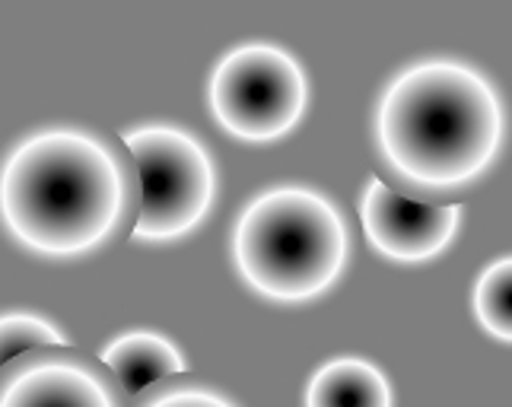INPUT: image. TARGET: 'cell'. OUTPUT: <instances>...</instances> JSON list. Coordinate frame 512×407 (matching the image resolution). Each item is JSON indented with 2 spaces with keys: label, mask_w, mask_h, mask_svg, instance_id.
<instances>
[{
  "label": "cell",
  "mask_w": 512,
  "mask_h": 407,
  "mask_svg": "<svg viewBox=\"0 0 512 407\" xmlns=\"http://www.w3.org/2000/svg\"><path fill=\"white\" fill-rule=\"evenodd\" d=\"M140 179L125 140L80 125L26 134L0 163V223L29 252L77 258L128 239Z\"/></svg>",
  "instance_id": "6da1fadb"
},
{
  "label": "cell",
  "mask_w": 512,
  "mask_h": 407,
  "mask_svg": "<svg viewBox=\"0 0 512 407\" xmlns=\"http://www.w3.org/2000/svg\"><path fill=\"white\" fill-rule=\"evenodd\" d=\"M382 159L414 188H458L490 166L503 105L484 74L458 61L414 64L385 86L376 109Z\"/></svg>",
  "instance_id": "7a4b0ae2"
},
{
  "label": "cell",
  "mask_w": 512,
  "mask_h": 407,
  "mask_svg": "<svg viewBox=\"0 0 512 407\" xmlns=\"http://www.w3.org/2000/svg\"><path fill=\"white\" fill-rule=\"evenodd\" d=\"M347 226L325 194L284 185L242 207L233 258L252 290L280 303H303L328 290L347 261Z\"/></svg>",
  "instance_id": "3957f363"
},
{
  "label": "cell",
  "mask_w": 512,
  "mask_h": 407,
  "mask_svg": "<svg viewBox=\"0 0 512 407\" xmlns=\"http://www.w3.org/2000/svg\"><path fill=\"white\" fill-rule=\"evenodd\" d=\"M137 166V239L169 242L188 236L217 198V166L207 147L179 125H140L121 134Z\"/></svg>",
  "instance_id": "277c9868"
},
{
  "label": "cell",
  "mask_w": 512,
  "mask_h": 407,
  "mask_svg": "<svg viewBox=\"0 0 512 407\" xmlns=\"http://www.w3.org/2000/svg\"><path fill=\"white\" fill-rule=\"evenodd\" d=\"M207 96L210 112L229 134L242 140H274L303 118L309 83L290 51L249 42L217 61Z\"/></svg>",
  "instance_id": "5b68a950"
},
{
  "label": "cell",
  "mask_w": 512,
  "mask_h": 407,
  "mask_svg": "<svg viewBox=\"0 0 512 407\" xmlns=\"http://www.w3.org/2000/svg\"><path fill=\"white\" fill-rule=\"evenodd\" d=\"M0 407H128V395L99 357L58 344L0 366Z\"/></svg>",
  "instance_id": "8992f818"
},
{
  "label": "cell",
  "mask_w": 512,
  "mask_h": 407,
  "mask_svg": "<svg viewBox=\"0 0 512 407\" xmlns=\"http://www.w3.org/2000/svg\"><path fill=\"white\" fill-rule=\"evenodd\" d=\"M360 217L369 242L382 255L398 261H423L452 242L462 210L455 204L417 201L388 188L382 179H369L363 188Z\"/></svg>",
  "instance_id": "52a82bcc"
},
{
  "label": "cell",
  "mask_w": 512,
  "mask_h": 407,
  "mask_svg": "<svg viewBox=\"0 0 512 407\" xmlns=\"http://www.w3.org/2000/svg\"><path fill=\"white\" fill-rule=\"evenodd\" d=\"M99 360L112 369L118 385L125 388L128 401L153 382H163L185 373V357L160 331H125L102 347Z\"/></svg>",
  "instance_id": "ba28073f"
},
{
  "label": "cell",
  "mask_w": 512,
  "mask_h": 407,
  "mask_svg": "<svg viewBox=\"0 0 512 407\" xmlns=\"http://www.w3.org/2000/svg\"><path fill=\"white\" fill-rule=\"evenodd\" d=\"M306 407H392V388L369 360L334 357L309 379Z\"/></svg>",
  "instance_id": "9c48e42d"
},
{
  "label": "cell",
  "mask_w": 512,
  "mask_h": 407,
  "mask_svg": "<svg viewBox=\"0 0 512 407\" xmlns=\"http://www.w3.org/2000/svg\"><path fill=\"white\" fill-rule=\"evenodd\" d=\"M474 312L497 338L512 341V255L487 264L474 283Z\"/></svg>",
  "instance_id": "30bf717a"
},
{
  "label": "cell",
  "mask_w": 512,
  "mask_h": 407,
  "mask_svg": "<svg viewBox=\"0 0 512 407\" xmlns=\"http://www.w3.org/2000/svg\"><path fill=\"white\" fill-rule=\"evenodd\" d=\"M128 407H236V404L217 385L182 373L163 382H153L140 395H134Z\"/></svg>",
  "instance_id": "8fae6325"
},
{
  "label": "cell",
  "mask_w": 512,
  "mask_h": 407,
  "mask_svg": "<svg viewBox=\"0 0 512 407\" xmlns=\"http://www.w3.org/2000/svg\"><path fill=\"white\" fill-rule=\"evenodd\" d=\"M67 344L64 331L35 312H0V366L32 347H58Z\"/></svg>",
  "instance_id": "7c38bea8"
}]
</instances>
